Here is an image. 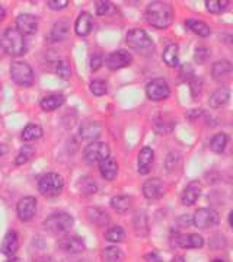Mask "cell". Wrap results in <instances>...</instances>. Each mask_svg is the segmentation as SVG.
<instances>
[{"label": "cell", "instance_id": "obj_33", "mask_svg": "<svg viewBox=\"0 0 233 262\" xmlns=\"http://www.w3.org/2000/svg\"><path fill=\"white\" fill-rule=\"evenodd\" d=\"M105 237L112 244H120L125 239V232L121 226H112L111 229H108V232L105 233Z\"/></svg>", "mask_w": 233, "mask_h": 262}, {"label": "cell", "instance_id": "obj_21", "mask_svg": "<svg viewBox=\"0 0 233 262\" xmlns=\"http://www.w3.org/2000/svg\"><path fill=\"white\" fill-rule=\"evenodd\" d=\"M232 63L229 60H220L216 61L211 67V73L216 80H222V79H229V76L232 75Z\"/></svg>", "mask_w": 233, "mask_h": 262}, {"label": "cell", "instance_id": "obj_3", "mask_svg": "<svg viewBox=\"0 0 233 262\" xmlns=\"http://www.w3.org/2000/svg\"><path fill=\"white\" fill-rule=\"evenodd\" d=\"M127 44L131 50L141 54H149L150 51H153V41L144 29H131L127 34Z\"/></svg>", "mask_w": 233, "mask_h": 262}, {"label": "cell", "instance_id": "obj_13", "mask_svg": "<svg viewBox=\"0 0 233 262\" xmlns=\"http://www.w3.org/2000/svg\"><path fill=\"white\" fill-rule=\"evenodd\" d=\"M16 29L22 35H34L38 29V18L31 13H22L16 19Z\"/></svg>", "mask_w": 233, "mask_h": 262}, {"label": "cell", "instance_id": "obj_23", "mask_svg": "<svg viewBox=\"0 0 233 262\" xmlns=\"http://www.w3.org/2000/svg\"><path fill=\"white\" fill-rule=\"evenodd\" d=\"M229 99H230V91L227 88H220L210 96L208 103L211 108H220V106H224L229 102Z\"/></svg>", "mask_w": 233, "mask_h": 262}, {"label": "cell", "instance_id": "obj_5", "mask_svg": "<svg viewBox=\"0 0 233 262\" xmlns=\"http://www.w3.org/2000/svg\"><path fill=\"white\" fill-rule=\"evenodd\" d=\"M75 223V219L67 213H54L50 217H47L44 222L46 230L51 233H66L72 229V226Z\"/></svg>", "mask_w": 233, "mask_h": 262}, {"label": "cell", "instance_id": "obj_16", "mask_svg": "<svg viewBox=\"0 0 233 262\" xmlns=\"http://www.w3.org/2000/svg\"><path fill=\"white\" fill-rule=\"evenodd\" d=\"M200 195H201V184L198 181H193L186 185L184 192H182V196H181L182 204L184 206H193V204H196Z\"/></svg>", "mask_w": 233, "mask_h": 262}, {"label": "cell", "instance_id": "obj_27", "mask_svg": "<svg viewBox=\"0 0 233 262\" xmlns=\"http://www.w3.org/2000/svg\"><path fill=\"white\" fill-rule=\"evenodd\" d=\"M178 48L177 44H169L168 47L165 48L163 51V61L165 64L169 66V67H178L179 66V56H178Z\"/></svg>", "mask_w": 233, "mask_h": 262}, {"label": "cell", "instance_id": "obj_36", "mask_svg": "<svg viewBox=\"0 0 233 262\" xmlns=\"http://www.w3.org/2000/svg\"><path fill=\"white\" fill-rule=\"evenodd\" d=\"M134 229H136V233L141 236V229L144 230V234L147 233V219L146 214L141 211V213H136L134 217Z\"/></svg>", "mask_w": 233, "mask_h": 262}, {"label": "cell", "instance_id": "obj_7", "mask_svg": "<svg viewBox=\"0 0 233 262\" xmlns=\"http://www.w3.org/2000/svg\"><path fill=\"white\" fill-rule=\"evenodd\" d=\"M83 158L84 162L89 165L101 163L102 160L110 158V147L103 141H92L89 146H86L83 151Z\"/></svg>", "mask_w": 233, "mask_h": 262}, {"label": "cell", "instance_id": "obj_11", "mask_svg": "<svg viewBox=\"0 0 233 262\" xmlns=\"http://www.w3.org/2000/svg\"><path fill=\"white\" fill-rule=\"evenodd\" d=\"M131 61H133V57L125 50L112 51L111 54L107 57V66H108L110 70H120L122 67L130 66Z\"/></svg>", "mask_w": 233, "mask_h": 262}, {"label": "cell", "instance_id": "obj_38", "mask_svg": "<svg viewBox=\"0 0 233 262\" xmlns=\"http://www.w3.org/2000/svg\"><path fill=\"white\" fill-rule=\"evenodd\" d=\"M79 188H80V191H82L83 194H86V195H92V194L96 192V189H98L96 184H95L91 178L80 179V182H79Z\"/></svg>", "mask_w": 233, "mask_h": 262}, {"label": "cell", "instance_id": "obj_4", "mask_svg": "<svg viewBox=\"0 0 233 262\" xmlns=\"http://www.w3.org/2000/svg\"><path fill=\"white\" fill-rule=\"evenodd\" d=\"M63 188H65V181L58 173H54V172L46 173L44 177H41L38 182L39 192L46 196L58 195L63 191Z\"/></svg>", "mask_w": 233, "mask_h": 262}, {"label": "cell", "instance_id": "obj_22", "mask_svg": "<svg viewBox=\"0 0 233 262\" xmlns=\"http://www.w3.org/2000/svg\"><path fill=\"white\" fill-rule=\"evenodd\" d=\"M65 103V96L63 95H48V96H46V98H43L41 99V102H39V105H41V108L44 110V111H47V113H51V111H56V110H58L61 105Z\"/></svg>", "mask_w": 233, "mask_h": 262}, {"label": "cell", "instance_id": "obj_47", "mask_svg": "<svg viewBox=\"0 0 233 262\" xmlns=\"http://www.w3.org/2000/svg\"><path fill=\"white\" fill-rule=\"evenodd\" d=\"M5 18H6V10H5V8L0 5V22H2Z\"/></svg>", "mask_w": 233, "mask_h": 262}, {"label": "cell", "instance_id": "obj_51", "mask_svg": "<svg viewBox=\"0 0 233 262\" xmlns=\"http://www.w3.org/2000/svg\"><path fill=\"white\" fill-rule=\"evenodd\" d=\"M77 262H89V261H77Z\"/></svg>", "mask_w": 233, "mask_h": 262}, {"label": "cell", "instance_id": "obj_2", "mask_svg": "<svg viewBox=\"0 0 233 262\" xmlns=\"http://www.w3.org/2000/svg\"><path fill=\"white\" fill-rule=\"evenodd\" d=\"M0 44H2V48L5 50V53L12 57L24 56L27 51L24 35L19 32L18 29L12 28V27L3 31V34L0 37Z\"/></svg>", "mask_w": 233, "mask_h": 262}, {"label": "cell", "instance_id": "obj_19", "mask_svg": "<svg viewBox=\"0 0 233 262\" xmlns=\"http://www.w3.org/2000/svg\"><path fill=\"white\" fill-rule=\"evenodd\" d=\"M99 169H101V175L107 181H114L118 175V163L111 156L99 163Z\"/></svg>", "mask_w": 233, "mask_h": 262}, {"label": "cell", "instance_id": "obj_46", "mask_svg": "<svg viewBox=\"0 0 233 262\" xmlns=\"http://www.w3.org/2000/svg\"><path fill=\"white\" fill-rule=\"evenodd\" d=\"M8 146H6V144H0V158H2V156H5V155H6V153H8Z\"/></svg>", "mask_w": 233, "mask_h": 262}, {"label": "cell", "instance_id": "obj_42", "mask_svg": "<svg viewBox=\"0 0 233 262\" xmlns=\"http://www.w3.org/2000/svg\"><path fill=\"white\" fill-rule=\"evenodd\" d=\"M111 9L112 3H110V2H96V13H98L99 16L107 15Z\"/></svg>", "mask_w": 233, "mask_h": 262}, {"label": "cell", "instance_id": "obj_48", "mask_svg": "<svg viewBox=\"0 0 233 262\" xmlns=\"http://www.w3.org/2000/svg\"><path fill=\"white\" fill-rule=\"evenodd\" d=\"M172 262H185V258H184V256H175V258L172 259Z\"/></svg>", "mask_w": 233, "mask_h": 262}, {"label": "cell", "instance_id": "obj_20", "mask_svg": "<svg viewBox=\"0 0 233 262\" xmlns=\"http://www.w3.org/2000/svg\"><path fill=\"white\" fill-rule=\"evenodd\" d=\"M19 249V239L18 234L15 232H9L6 233L5 239H3V244H2V252L5 253L6 256H15V253L18 252Z\"/></svg>", "mask_w": 233, "mask_h": 262}, {"label": "cell", "instance_id": "obj_30", "mask_svg": "<svg viewBox=\"0 0 233 262\" xmlns=\"http://www.w3.org/2000/svg\"><path fill=\"white\" fill-rule=\"evenodd\" d=\"M43 134H44V131H43V128L39 125H37V124H28L24 128V131H22V140H37L39 137H43Z\"/></svg>", "mask_w": 233, "mask_h": 262}, {"label": "cell", "instance_id": "obj_37", "mask_svg": "<svg viewBox=\"0 0 233 262\" xmlns=\"http://www.w3.org/2000/svg\"><path fill=\"white\" fill-rule=\"evenodd\" d=\"M229 5V2H220V0H208V2H205V6H207V10L208 12H211V13H222L224 9H226V6Z\"/></svg>", "mask_w": 233, "mask_h": 262}, {"label": "cell", "instance_id": "obj_18", "mask_svg": "<svg viewBox=\"0 0 233 262\" xmlns=\"http://www.w3.org/2000/svg\"><path fill=\"white\" fill-rule=\"evenodd\" d=\"M153 159H155V153H153V150L150 149V147H143V149L140 150L137 163H139V172L141 175L149 173Z\"/></svg>", "mask_w": 233, "mask_h": 262}, {"label": "cell", "instance_id": "obj_31", "mask_svg": "<svg viewBox=\"0 0 233 262\" xmlns=\"http://www.w3.org/2000/svg\"><path fill=\"white\" fill-rule=\"evenodd\" d=\"M102 258L105 262H121L124 259V253L117 246H108L103 249Z\"/></svg>", "mask_w": 233, "mask_h": 262}, {"label": "cell", "instance_id": "obj_6", "mask_svg": "<svg viewBox=\"0 0 233 262\" xmlns=\"http://www.w3.org/2000/svg\"><path fill=\"white\" fill-rule=\"evenodd\" d=\"M10 76L15 83L24 88L34 83V72L25 61H13L10 66Z\"/></svg>", "mask_w": 233, "mask_h": 262}, {"label": "cell", "instance_id": "obj_1", "mask_svg": "<svg viewBox=\"0 0 233 262\" xmlns=\"http://www.w3.org/2000/svg\"><path fill=\"white\" fill-rule=\"evenodd\" d=\"M146 20L153 28H168L174 20V9L166 2H152L146 9Z\"/></svg>", "mask_w": 233, "mask_h": 262}, {"label": "cell", "instance_id": "obj_17", "mask_svg": "<svg viewBox=\"0 0 233 262\" xmlns=\"http://www.w3.org/2000/svg\"><path fill=\"white\" fill-rule=\"evenodd\" d=\"M92 15L88 13V12H82V13L79 15V18L76 19V34H77L79 37H88V35L91 34V31H92Z\"/></svg>", "mask_w": 233, "mask_h": 262}, {"label": "cell", "instance_id": "obj_50", "mask_svg": "<svg viewBox=\"0 0 233 262\" xmlns=\"http://www.w3.org/2000/svg\"><path fill=\"white\" fill-rule=\"evenodd\" d=\"M213 262H224V261H222V259H215Z\"/></svg>", "mask_w": 233, "mask_h": 262}, {"label": "cell", "instance_id": "obj_12", "mask_svg": "<svg viewBox=\"0 0 233 262\" xmlns=\"http://www.w3.org/2000/svg\"><path fill=\"white\" fill-rule=\"evenodd\" d=\"M166 187L159 178H152L143 184V195L147 200H159L165 195Z\"/></svg>", "mask_w": 233, "mask_h": 262}, {"label": "cell", "instance_id": "obj_24", "mask_svg": "<svg viewBox=\"0 0 233 262\" xmlns=\"http://www.w3.org/2000/svg\"><path fill=\"white\" fill-rule=\"evenodd\" d=\"M86 214H88V219L92 222L93 225L99 226V227H103V226L110 223V217L101 208H88Z\"/></svg>", "mask_w": 233, "mask_h": 262}, {"label": "cell", "instance_id": "obj_44", "mask_svg": "<svg viewBox=\"0 0 233 262\" xmlns=\"http://www.w3.org/2000/svg\"><path fill=\"white\" fill-rule=\"evenodd\" d=\"M191 91H193V95L197 96V94H200L201 92V79H196L194 80V83H191Z\"/></svg>", "mask_w": 233, "mask_h": 262}, {"label": "cell", "instance_id": "obj_32", "mask_svg": "<svg viewBox=\"0 0 233 262\" xmlns=\"http://www.w3.org/2000/svg\"><path fill=\"white\" fill-rule=\"evenodd\" d=\"M227 141H229V137H227V134H224V133H219V134H216L215 137L211 139L210 141V149L216 151V153H222L226 149V146H227Z\"/></svg>", "mask_w": 233, "mask_h": 262}, {"label": "cell", "instance_id": "obj_41", "mask_svg": "<svg viewBox=\"0 0 233 262\" xmlns=\"http://www.w3.org/2000/svg\"><path fill=\"white\" fill-rule=\"evenodd\" d=\"M102 64H103L102 54L96 53V54H93V56L91 57V70H92V72H98Z\"/></svg>", "mask_w": 233, "mask_h": 262}, {"label": "cell", "instance_id": "obj_8", "mask_svg": "<svg viewBox=\"0 0 233 262\" xmlns=\"http://www.w3.org/2000/svg\"><path fill=\"white\" fill-rule=\"evenodd\" d=\"M146 94L152 101H163L169 96L171 89H169V84L165 79H153L146 86Z\"/></svg>", "mask_w": 233, "mask_h": 262}, {"label": "cell", "instance_id": "obj_43", "mask_svg": "<svg viewBox=\"0 0 233 262\" xmlns=\"http://www.w3.org/2000/svg\"><path fill=\"white\" fill-rule=\"evenodd\" d=\"M47 5L51 10H61L69 6V0H50Z\"/></svg>", "mask_w": 233, "mask_h": 262}, {"label": "cell", "instance_id": "obj_9", "mask_svg": "<svg viewBox=\"0 0 233 262\" xmlns=\"http://www.w3.org/2000/svg\"><path fill=\"white\" fill-rule=\"evenodd\" d=\"M193 223L198 229H208L219 223V214L211 208H200L193 215Z\"/></svg>", "mask_w": 233, "mask_h": 262}, {"label": "cell", "instance_id": "obj_49", "mask_svg": "<svg viewBox=\"0 0 233 262\" xmlns=\"http://www.w3.org/2000/svg\"><path fill=\"white\" fill-rule=\"evenodd\" d=\"M6 262H20V259H18V258H15V256H12L9 261H6Z\"/></svg>", "mask_w": 233, "mask_h": 262}, {"label": "cell", "instance_id": "obj_45", "mask_svg": "<svg viewBox=\"0 0 233 262\" xmlns=\"http://www.w3.org/2000/svg\"><path fill=\"white\" fill-rule=\"evenodd\" d=\"M35 262H56L51 256H41V258H38Z\"/></svg>", "mask_w": 233, "mask_h": 262}, {"label": "cell", "instance_id": "obj_26", "mask_svg": "<svg viewBox=\"0 0 233 262\" xmlns=\"http://www.w3.org/2000/svg\"><path fill=\"white\" fill-rule=\"evenodd\" d=\"M69 29H70V25H69V22H66V20H58L56 25L53 27L51 29V39L53 41H63L66 38L69 37Z\"/></svg>", "mask_w": 233, "mask_h": 262}, {"label": "cell", "instance_id": "obj_15", "mask_svg": "<svg viewBox=\"0 0 233 262\" xmlns=\"http://www.w3.org/2000/svg\"><path fill=\"white\" fill-rule=\"evenodd\" d=\"M175 242L182 249H198V248H203L204 239H203V236L197 233L178 234Z\"/></svg>", "mask_w": 233, "mask_h": 262}, {"label": "cell", "instance_id": "obj_29", "mask_svg": "<svg viewBox=\"0 0 233 262\" xmlns=\"http://www.w3.org/2000/svg\"><path fill=\"white\" fill-rule=\"evenodd\" d=\"M101 134V127L92 121H86L80 125V136L83 139H93Z\"/></svg>", "mask_w": 233, "mask_h": 262}, {"label": "cell", "instance_id": "obj_39", "mask_svg": "<svg viewBox=\"0 0 233 262\" xmlns=\"http://www.w3.org/2000/svg\"><path fill=\"white\" fill-rule=\"evenodd\" d=\"M89 88H91V92L96 96H102L107 94V83L102 80H93L92 83L89 84Z\"/></svg>", "mask_w": 233, "mask_h": 262}, {"label": "cell", "instance_id": "obj_35", "mask_svg": "<svg viewBox=\"0 0 233 262\" xmlns=\"http://www.w3.org/2000/svg\"><path fill=\"white\" fill-rule=\"evenodd\" d=\"M34 153H35V149L32 147V146H24L20 151L18 153V156H16V159H15V163L16 165H24V163H27L32 156H34Z\"/></svg>", "mask_w": 233, "mask_h": 262}, {"label": "cell", "instance_id": "obj_40", "mask_svg": "<svg viewBox=\"0 0 233 262\" xmlns=\"http://www.w3.org/2000/svg\"><path fill=\"white\" fill-rule=\"evenodd\" d=\"M196 61L198 64H204L205 61L210 58V50L207 47H198L196 50Z\"/></svg>", "mask_w": 233, "mask_h": 262}, {"label": "cell", "instance_id": "obj_25", "mask_svg": "<svg viewBox=\"0 0 233 262\" xmlns=\"http://www.w3.org/2000/svg\"><path fill=\"white\" fill-rule=\"evenodd\" d=\"M186 27L191 29L194 34H197L198 37H208L210 34H211V29H210V27L205 24V22H203V20H196V19H188L186 20Z\"/></svg>", "mask_w": 233, "mask_h": 262}, {"label": "cell", "instance_id": "obj_28", "mask_svg": "<svg viewBox=\"0 0 233 262\" xmlns=\"http://www.w3.org/2000/svg\"><path fill=\"white\" fill-rule=\"evenodd\" d=\"M131 196L129 195H117L111 200V207L120 214H124L130 210L131 207Z\"/></svg>", "mask_w": 233, "mask_h": 262}, {"label": "cell", "instance_id": "obj_14", "mask_svg": "<svg viewBox=\"0 0 233 262\" xmlns=\"http://www.w3.org/2000/svg\"><path fill=\"white\" fill-rule=\"evenodd\" d=\"M58 248L69 253H80L86 249L83 239L79 236H65L58 241Z\"/></svg>", "mask_w": 233, "mask_h": 262}, {"label": "cell", "instance_id": "obj_34", "mask_svg": "<svg viewBox=\"0 0 233 262\" xmlns=\"http://www.w3.org/2000/svg\"><path fill=\"white\" fill-rule=\"evenodd\" d=\"M56 73L58 77H61L63 80H69L72 77V67L67 60H60L56 64Z\"/></svg>", "mask_w": 233, "mask_h": 262}, {"label": "cell", "instance_id": "obj_10", "mask_svg": "<svg viewBox=\"0 0 233 262\" xmlns=\"http://www.w3.org/2000/svg\"><path fill=\"white\" fill-rule=\"evenodd\" d=\"M16 213L22 222H29L37 213V200L34 196L20 198L18 206H16Z\"/></svg>", "mask_w": 233, "mask_h": 262}]
</instances>
